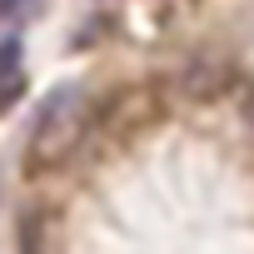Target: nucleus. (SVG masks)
<instances>
[{
    "label": "nucleus",
    "instance_id": "39448f33",
    "mask_svg": "<svg viewBox=\"0 0 254 254\" xmlns=\"http://www.w3.org/2000/svg\"><path fill=\"white\" fill-rule=\"evenodd\" d=\"M15 5H25V0H0V15H5V10H15Z\"/></svg>",
    "mask_w": 254,
    "mask_h": 254
},
{
    "label": "nucleus",
    "instance_id": "7ed1b4c3",
    "mask_svg": "<svg viewBox=\"0 0 254 254\" xmlns=\"http://www.w3.org/2000/svg\"><path fill=\"white\" fill-rule=\"evenodd\" d=\"M20 254H55V249H50V224H45L40 214H30V219L20 224Z\"/></svg>",
    "mask_w": 254,
    "mask_h": 254
},
{
    "label": "nucleus",
    "instance_id": "20e7f679",
    "mask_svg": "<svg viewBox=\"0 0 254 254\" xmlns=\"http://www.w3.org/2000/svg\"><path fill=\"white\" fill-rule=\"evenodd\" d=\"M0 80H5V90H15V80H20V40L15 35L0 45Z\"/></svg>",
    "mask_w": 254,
    "mask_h": 254
},
{
    "label": "nucleus",
    "instance_id": "f03ea898",
    "mask_svg": "<svg viewBox=\"0 0 254 254\" xmlns=\"http://www.w3.org/2000/svg\"><path fill=\"white\" fill-rule=\"evenodd\" d=\"M229 85H234V75H229L224 60H190V65L180 70V95H185L190 105H209V100H219Z\"/></svg>",
    "mask_w": 254,
    "mask_h": 254
},
{
    "label": "nucleus",
    "instance_id": "f257e3e1",
    "mask_svg": "<svg viewBox=\"0 0 254 254\" xmlns=\"http://www.w3.org/2000/svg\"><path fill=\"white\" fill-rule=\"evenodd\" d=\"M90 125V100L80 85H60L45 95L35 125H30V145H25V165L30 170H55L60 160H70L85 140Z\"/></svg>",
    "mask_w": 254,
    "mask_h": 254
},
{
    "label": "nucleus",
    "instance_id": "423d86ee",
    "mask_svg": "<svg viewBox=\"0 0 254 254\" xmlns=\"http://www.w3.org/2000/svg\"><path fill=\"white\" fill-rule=\"evenodd\" d=\"M244 115H249V120H254V95H249V105H244Z\"/></svg>",
    "mask_w": 254,
    "mask_h": 254
}]
</instances>
